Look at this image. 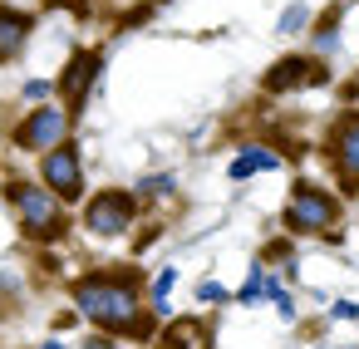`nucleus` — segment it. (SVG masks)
I'll return each mask as SVG.
<instances>
[{
    "mask_svg": "<svg viewBox=\"0 0 359 349\" xmlns=\"http://www.w3.org/2000/svg\"><path fill=\"white\" fill-rule=\"evenodd\" d=\"M45 94H50V79H25V89H20V99H30V104L45 99Z\"/></svg>",
    "mask_w": 359,
    "mask_h": 349,
    "instance_id": "obj_19",
    "label": "nucleus"
},
{
    "mask_svg": "<svg viewBox=\"0 0 359 349\" xmlns=\"http://www.w3.org/2000/svg\"><path fill=\"white\" fill-rule=\"evenodd\" d=\"M197 300H207V305H222V300H231V295H226V285H217V280H202V285H197Z\"/></svg>",
    "mask_w": 359,
    "mask_h": 349,
    "instance_id": "obj_18",
    "label": "nucleus"
},
{
    "mask_svg": "<svg viewBox=\"0 0 359 349\" xmlns=\"http://www.w3.org/2000/svg\"><path fill=\"white\" fill-rule=\"evenodd\" d=\"M339 197L320 182H295L290 197H285V212H280V226L285 236H325V241H339Z\"/></svg>",
    "mask_w": 359,
    "mask_h": 349,
    "instance_id": "obj_3",
    "label": "nucleus"
},
{
    "mask_svg": "<svg viewBox=\"0 0 359 349\" xmlns=\"http://www.w3.org/2000/svg\"><path fill=\"white\" fill-rule=\"evenodd\" d=\"M55 6H74V11H84V0H55Z\"/></svg>",
    "mask_w": 359,
    "mask_h": 349,
    "instance_id": "obj_23",
    "label": "nucleus"
},
{
    "mask_svg": "<svg viewBox=\"0 0 359 349\" xmlns=\"http://www.w3.org/2000/svg\"><path fill=\"white\" fill-rule=\"evenodd\" d=\"M276 167H280V153H276V148H266V143H241V153L231 158L226 177H231V182H246V177H256V172H276Z\"/></svg>",
    "mask_w": 359,
    "mask_h": 349,
    "instance_id": "obj_10",
    "label": "nucleus"
},
{
    "mask_svg": "<svg viewBox=\"0 0 359 349\" xmlns=\"http://www.w3.org/2000/svg\"><path fill=\"white\" fill-rule=\"evenodd\" d=\"M40 182L60 197V202H79L84 197V158L79 143H60L40 158Z\"/></svg>",
    "mask_w": 359,
    "mask_h": 349,
    "instance_id": "obj_6",
    "label": "nucleus"
},
{
    "mask_svg": "<svg viewBox=\"0 0 359 349\" xmlns=\"http://www.w3.org/2000/svg\"><path fill=\"white\" fill-rule=\"evenodd\" d=\"M266 300L276 305V315H280V320H295V295L285 290V280H280V275H266Z\"/></svg>",
    "mask_w": 359,
    "mask_h": 349,
    "instance_id": "obj_13",
    "label": "nucleus"
},
{
    "mask_svg": "<svg viewBox=\"0 0 359 349\" xmlns=\"http://www.w3.org/2000/svg\"><path fill=\"white\" fill-rule=\"evenodd\" d=\"M99 74H104V55H99V50H74V60H69L65 74H60V99H65V114H69V118L84 114L89 89L99 84Z\"/></svg>",
    "mask_w": 359,
    "mask_h": 349,
    "instance_id": "obj_8",
    "label": "nucleus"
},
{
    "mask_svg": "<svg viewBox=\"0 0 359 349\" xmlns=\"http://www.w3.org/2000/svg\"><path fill=\"white\" fill-rule=\"evenodd\" d=\"M172 285H177V266H163L158 280H153V310H158V315H168V295H172Z\"/></svg>",
    "mask_w": 359,
    "mask_h": 349,
    "instance_id": "obj_15",
    "label": "nucleus"
},
{
    "mask_svg": "<svg viewBox=\"0 0 359 349\" xmlns=\"http://www.w3.org/2000/svg\"><path fill=\"white\" fill-rule=\"evenodd\" d=\"M138 187H143V197H148V202H153V197H172V172H158V177H143Z\"/></svg>",
    "mask_w": 359,
    "mask_h": 349,
    "instance_id": "obj_16",
    "label": "nucleus"
},
{
    "mask_svg": "<svg viewBox=\"0 0 359 349\" xmlns=\"http://www.w3.org/2000/svg\"><path fill=\"white\" fill-rule=\"evenodd\" d=\"M330 320H359V305L354 300H334L330 305Z\"/></svg>",
    "mask_w": 359,
    "mask_h": 349,
    "instance_id": "obj_20",
    "label": "nucleus"
},
{
    "mask_svg": "<svg viewBox=\"0 0 359 349\" xmlns=\"http://www.w3.org/2000/svg\"><path fill=\"white\" fill-rule=\"evenodd\" d=\"M6 202H11V212H15V221H20V231L35 241V246H55V241H65L69 236V212H65V202L40 182H25V177H15L11 187H6Z\"/></svg>",
    "mask_w": 359,
    "mask_h": 349,
    "instance_id": "obj_2",
    "label": "nucleus"
},
{
    "mask_svg": "<svg viewBox=\"0 0 359 349\" xmlns=\"http://www.w3.org/2000/svg\"><path fill=\"white\" fill-rule=\"evenodd\" d=\"M261 300H266V266L256 261L251 275H246V285L236 290V305H261Z\"/></svg>",
    "mask_w": 359,
    "mask_h": 349,
    "instance_id": "obj_14",
    "label": "nucleus"
},
{
    "mask_svg": "<svg viewBox=\"0 0 359 349\" xmlns=\"http://www.w3.org/2000/svg\"><path fill=\"white\" fill-rule=\"evenodd\" d=\"M330 74H325V64L320 60H310V55H290V60H280V64H271L266 69V89L271 94H290V89H305V84H325Z\"/></svg>",
    "mask_w": 359,
    "mask_h": 349,
    "instance_id": "obj_9",
    "label": "nucleus"
},
{
    "mask_svg": "<svg viewBox=\"0 0 359 349\" xmlns=\"http://www.w3.org/2000/svg\"><path fill=\"white\" fill-rule=\"evenodd\" d=\"M305 20H310V11H305V6H290V11L280 15V25H276V30H280V35H295Z\"/></svg>",
    "mask_w": 359,
    "mask_h": 349,
    "instance_id": "obj_17",
    "label": "nucleus"
},
{
    "mask_svg": "<svg viewBox=\"0 0 359 349\" xmlns=\"http://www.w3.org/2000/svg\"><path fill=\"white\" fill-rule=\"evenodd\" d=\"M69 114H65V104H45V109H30L20 123H15V148L20 153H50V148H60V143H69Z\"/></svg>",
    "mask_w": 359,
    "mask_h": 349,
    "instance_id": "obj_5",
    "label": "nucleus"
},
{
    "mask_svg": "<svg viewBox=\"0 0 359 349\" xmlns=\"http://www.w3.org/2000/svg\"><path fill=\"white\" fill-rule=\"evenodd\" d=\"M158 349H207V324L202 320H172L158 334Z\"/></svg>",
    "mask_w": 359,
    "mask_h": 349,
    "instance_id": "obj_12",
    "label": "nucleus"
},
{
    "mask_svg": "<svg viewBox=\"0 0 359 349\" xmlns=\"http://www.w3.org/2000/svg\"><path fill=\"white\" fill-rule=\"evenodd\" d=\"M74 305L89 324H99V334H123V339H153V320L143 305V275L133 266H104V271H84L74 275Z\"/></svg>",
    "mask_w": 359,
    "mask_h": 349,
    "instance_id": "obj_1",
    "label": "nucleus"
},
{
    "mask_svg": "<svg viewBox=\"0 0 359 349\" xmlns=\"http://www.w3.org/2000/svg\"><path fill=\"white\" fill-rule=\"evenodd\" d=\"M128 226H138V192L128 187H104L84 202V231L94 236H123Z\"/></svg>",
    "mask_w": 359,
    "mask_h": 349,
    "instance_id": "obj_4",
    "label": "nucleus"
},
{
    "mask_svg": "<svg viewBox=\"0 0 359 349\" xmlns=\"http://www.w3.org/2000/svg\"><path fill=\"white\" fill-rule=\"evenodd\" d=\"M35 349H65V344H60V339H45V344H35Z\"/></svg>",
    "mask_w": 359,
    "mask_h": 349,
    "instance_id": "obj_22",
    "label": "nucleus"
},
{
    "mask_svg": "<svg viewBox=\"0 0 359 349\" xmlns=\"http://www.w3.org/2000/svg\"><path fill=\"white\" fill-rule=\"evenodd\" d=\"M79 349H118V344H114V334H89Z\"/></svg>",
    "mask_w": 359,
    "mask_h": 349,
    "instance_id": "obj_21",
    "label": "nucleus"
},
{
    "mask_svg": "<svg viewBox=\"0 0 359 349\" xmlns=\"http://www.w3.org/2000/svg\"><path fill=\"white\" fill-rule=\"evenodd\" d=\"M30 30H35V20H30L25 11H11V6H0V60H15V55L25 50Z\"/></svg>",
    "mask_w": 359,
    "mask_h": 349,
    "instance_id": "obj_11",
    "label": "nucleus"
},
{
    "mask_svg": "<svg viewBox=\"0 0 359 349\" xmlns=\"http://www.w3.org/2000/svg\"><path fill=\"white\" fill-rule=\"evenodd\" d=\"M325 158L334 167V182L344 192H359V114H344L330 138H325Z\"/></svg>",
    "mask_w": 359,
    "mask_h": 349,
    "instance_id": "obj_7",
    "label": "nucleus"
}]
</instances>
